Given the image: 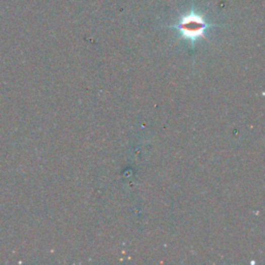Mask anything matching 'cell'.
<instances>
[{"mask_svg":"<svg viewBox=\"0 0 265 265\" xmlns=\"http://www.w3.org/2000/svg\"><path fill=\"white\" fill-rule=\"evenodd\" d=\"M216 26L214 24H209L205 19L192 11L189 14L183 16L175 25L171 26L178 30L183 38L194 43L196 40L203 38L205 32L209 27Z\"/></svg>","mask_w":265,"mask_h":265,"instance_id":"cell-1","label":"cell"}]
</instances>
